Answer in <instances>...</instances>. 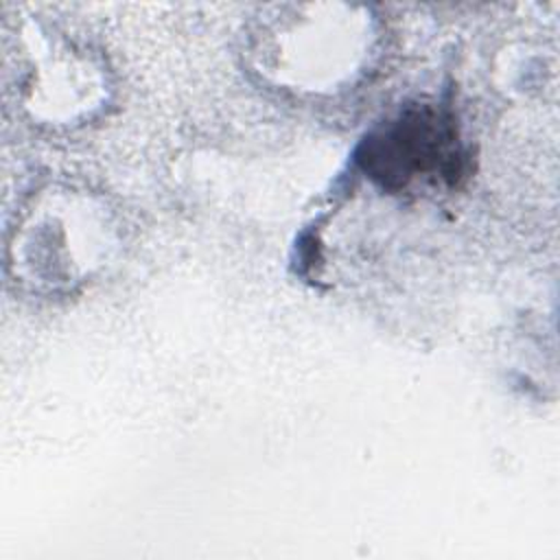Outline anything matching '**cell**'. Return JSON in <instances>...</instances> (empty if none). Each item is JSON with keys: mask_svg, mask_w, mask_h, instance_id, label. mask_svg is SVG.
<instances>
[{"mask_svg": "<svg viewBox=\"0 0 560 560\" xmlns=\"http://www.w3.org/2000/svg\"><path fill=\"white\" fill-rule=\"evenodd\" d=\"M359 162L385 188L416 179L455 184L464 173L455 118L444 107L411 105L363 140Z\"/></svg>", "mask_w": 560, "mask_h": 560, "instance_id": "6da1fadb", "label": "cell"}]
</instances>
